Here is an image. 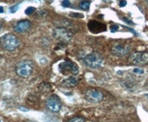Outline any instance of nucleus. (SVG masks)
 Returning <instances> with one entry per match:
<instances>
[{
	"label": "nucleus",
	"mask_w": 148,
	"mask_h": 122,
	"mask_svg": "<svg viewBox=\"0 0 148 122\" xmlns=\"http://www.w3.org/2000/svg\"><path fill=\"white\" fill-rule=\"evenodd\" d=\"M34 65L30 60H24L17 63L15 67V72L17 75L21 78H28L32 75L33 72Z\"/></svg>",
	"instance_id": "nucleus-1"
},
{
	"label": "nucleus",
	"mask_w": 148,
	"mask_h": 122,
	"mask_svg": "<svg viewBox=\"0 0 148 122\" xmlns=\"http://www.w3.org/2000/svg\"><path fill=\"white\" fill-rule=\"evenodd\" d=\"M1 45L5 50L9 52H13L20 45V41L15 35L12 34H7L2 36Z\"/></svg>",
	"instance_id": "nucleus-2"
},
{
	"label": "nucleus",
	"mask_w": 148,
	"mask_h": 122,
	"mask_svg": "<svg viewBox=\"0 0 148 122\" xmlns=\"http://www.w3.org/2000/svg\"><path fill=\"white\" fill-rule=\"evenodd\" d=\"M83 62L88 67L92 68V69H96L103 65V59L102 56L99 53L93 52L87 56H86V57L83 60Z\"/></svg>",
	"instance_id": "nucleus-3"
},
{
	"label": "nucleus",
	"mask_w": 148,
	"mask_h": 122,
	"mask_svg": "<svg viewBox=\"0 0 148 122\" xmlns=\"http://www.w3.org/2000/svg\"><path fill=\"white\" fill-rule=\"evenodd\" d=\"M130 61L136 65H147L148 64V52H136L130 56Z\"/></svg>",
	"instance_id": "nucleus-4"
},
{
	"label": "nucleus",
	"mask_w": 148,
	"mask_h": 122,
	"mask_svg": "<svg viewBox=\"0 0 148 122\" xmlns=\"http://www.w3.org/2000/svg\"><path fill=\"white\" fill-rule=\"evenodd\" d=\"M59 71L61 73H63L64 75L68 74L69 73H70L72 74H76L79 72V68L75 62H73L71 61H66V62L60 63Z\"/></svg>",
	"instance_id": "nucleus-5"
},
{
	"label": "nucleus",
	"mask_w": 148,
	"mask_h": 122,
	"mask_svg": "<svg viewBox=\"0 0 148 122\" xmlns=\"http://www.w3.org/2000/svg\"><path fill=\"white\" fill-rule=\"evenodd\" d=\"M53 35L61 41H69L72 39V33L65 28H55L53 31Z\"/></svg>",
	"instance_id": "nucleus-6"
},
{
	"label": "nucleus",
	"mask_w": 148,
	"mask_h": 122,
	"mask_svg": "<svg viewBox=\"0 0 148 122\" xmlns=\"http://www.w3.org/2000/svg\"><path fill=\"white\" fill-rule=\"evenodd\" d=\"M46 105L48 110L51 112H58L61 109V100L58 97L57 95H52L51 97H49L47 102H46Z\"/></svg>",
	"instance_id": "nucleus-7"
},
{
	"label": "nucleus",
	"mask_w": 148,
	"mask_h": 122,
	"mask_svg": "<svg viewBox=\"0 0 148 122\" xmlns=\"http://www.w3.org/2000/svg\"><path fill=\"white\" fill-rule=\"evenodd\" d=\"M130 52V47L125 43H118L111 48V52L116 56H125Z\"/></svg>",
	"instance_id": "nucleus-8"
},
{
	"label": "nucleus",
	"mask_w": 148,
	"mask_h": 122,
	"mask_svg": "<svg viewBox=\"0 0 148 122\" xmlns=\"http://www.w3.org/2000/svg\"><path fill=\"white\" fill-rule=\"evenodd\" d=\"M86 99L91 103H98L103 99V93L97 89H90L86 91Z\"/></svg>",
	"instance_id": "nucleus-9"
},
{
	"label": "nucleus",
	"mask_w": 148,
	"mask_h": 122,
	"mask_svg": "<svg viewBox=\"0 0 148 122\" xmlns=\"http://www.w3.org/2000/svg\"><path fill=\"white\" fill-rule=\"evenodd\" d=\"M31 25H32V24L28 20H21L15 24L14 30L18 33H22V32L28 30L31 28Z\"/></svg>",
	"instance_id": "nucleus-10"
},
{
	"label": "nucleus",
	"mask_w": 148,
	"mask_h": 122,
	"mask_svg": "<svg viewBox=\"0 0 148 122\" xmlns=\"http://www.w3.org/2000/svg\"><path fill=\"white\" fill-rule=\"evenodd\" d=\"M78 83V80L75 77H69L67 79L64 80L61 83V85L64 87H74Z\"/></svg>",
	"instance_id": "nucleus-11"
},
{
	"label": "nucleus",
	"mask_w": 148,
	"mask_h": 122,
	"mask_svg": "<svg viewBox=\"0 0 148 122\" xmlns=\"http://www.w3.org/2000/svg\"><path fill=\"white\" fill-rule=\"evenodd\" d=\"M90 4H91V3H90V2H87V1H82L81 3H80L79 7H80V9H83V10H88V9H89V8H90Z\"/></svg>",
	"instance_id": "nucleus-12"
},
{
	"label": "nucleus",
	"mask_w": 148,
	"mask_h": 122,
	"mask_svg": "<svg viewBox=\"0 0 148 122\" xmlns=\"http://www.w3.org/2000/svg\"><path fill=\"white\" fill-rule=\"evenodd\" d=\"M68 122H85V120L82 117H74L70 119Z\"/></svg>",
	"instance_id": "nucleus-13"
},
{
	"label": "nucleus",
	"mask_w": 148,
	"mask_h": 122,
	"mask_svg": "<svg viewBox=\"0 0 148 122\" xmlns=\"http://www.w3.org/2000/svg\"><path fill=\"white\" fill-rule=\"evenodd\" d=\"M36 10V9H35L34 7H28L26 9H25V14H27V15H30V14H32L33 12Z\"/></svg>",
	"instance_id": "nucleus-14"
},
{
	"label": "nucleus",
	"mask_w": 148,
	"mask_h": 122,
	"mask_svg": "<svg viewBox=\"0 0 148 122\" xmlns=\"http://www.w3.org/2000/svg\"><path fill=\"white\" fill-rule=\"evenodd\" d=\"M133 72L135 73H139V74H143L144 73V70L142 68H135L133 70Z\"/></svg>",
	"instance_id": "nucleus-15"
},
{
	"label": "nucleus",
	"mask_w": 148,
	"mask_h": 122,
	"mask_svg": "<svg viewBox=\"0 0 148 122\" xmlns=\"http://www.w3.org/2000/svg\"><path fill=\"white\" fill-rule=\"evenodd\" d=\"M17 7H19V4H16V5H14V6H13L10 8V12L11 13H15L16 10L18 9V8Z\"/></svg>",
	"instance_id": "nucleus-16"
},
{
	"label": "nucleus",
	"mask_w": 148,
	"mask_h": 122,
	"mask_svg": "<svg viewBox=\"0 0 148 122\" xmlns=\"http://www.w3.org/2000/svg\"><path fill=\"white\" fill-rule=\"evenodd\" d=\"M62 5L64 6V7H65V8H67L69 7V5H70V2L69 1H63V3H62Z\"/></svg>",
	"instance_id": "nucleus-17"
},
{
	"label": "nucleus",
	"mask_w": 148,
	"mask_h": 122,
	"mask_svg": "<svg viewBox=\"0 0 148 122\" xmlns=\"http://www.w3.org/2000/svg\"><path fill=\"white\" fill-rule=\"evenodd\" d=\"M126 3H127L126 1H121V2L119 3V5H120L121 7H125L126 5Z\"/></svg>",
	"instance_id": "nucleus-18"
},
{
	"label": "nucleus",
	"mask_w": 148,
	"mask_h": 122,
	"mask_svg": "<svg viewBox=\"0 0 148 122\" xmlns=\"http://www.w3.org/2000/svg\"><path fill=\"white\" fill-rule=\"evenodd\" d=\"M123 20H125V22L128 23V24H133V22H131V21H130V20L126 19V18H125V17L123 18Z\"/></svg>",
	"instance_id": "nucleus-19"
},
{
	"label": "nucleus",
	"mask_w": 148,
	"mask_h": 122,
	"mask_svg": "<svg viewBox=\"0 0 148 122\" xmlns=\"http://www.w3.org/2000/svg\"><path fill=\"white\" fill-rule=\"evenodd\" d=\"M0 12H1V14H2V13H3V7H1V8H0Z\"/></svg>",
	"instance_id": "nucleus-20"
},
{
	"label": "nucleus",
	"mask_w": 148,
	"mask_h": 122,
	"mask_svg": "<svg viewBox=\"0 0 148 122\" xmlns=\"http://www.w3.org/2000/svg\"><path fill=\"white\" fill-rule=\"evenodd\" d=\"M147 2H148V1H147Z\"/></svg>",
	"instance_id": "nucleus-21"
}]
</instances>
